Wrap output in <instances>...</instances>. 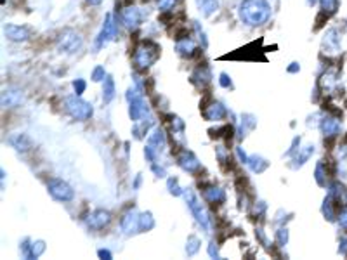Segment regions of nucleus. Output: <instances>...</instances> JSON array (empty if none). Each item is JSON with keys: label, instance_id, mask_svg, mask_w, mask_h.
<instances>
[{"label": "nucleus", "instance_id": "obj_38", "mask_svg": "<svg viewBox=\"0 0 347 260\" xmlns=\"http://www.w3.org/2000/svg\"><path fill=\"white\" fill-rule=\"evenodd\" d=\"M325 175H327V172H325V167H323V163H318L316 165V172H314V177H316V182L320 186H325L327 184V179H325Z\"/></svg>", "mask_w": 347, "mask_h": 260}, {"label": "nucleus", "instance_id": "obj_50", "mask_svg": "<svg viewBox=\"0 0 347 260\" xmlns=\"http://www.w3.org/2000/svg\"><path fill=\"white\" fill-rule=\"evenodd\" d=\"M141 184H142V175L138 174V175H136V179H134V182H132V189H134V191H138V189L141 188Z\"/></svg>", "mask_w": 347, "mask_h": 260}, {"label": "nucleus", "instance_id": "obj_47", "mask_svg": "<svg viewBox=\"0 0 347 260\" xmlns=\"http://www.w3.org/2000/svg\"><path fill=\"white\" fill-rule=\"evenodd\" d=\"M234 151H236V156H238V160H240L241 163H245V165H247V163H248V156H250V154H247V153H245V151H243V147H241V146H236V149H234Z\"/></svg>", "mask_w": 347, "mask_h": 260}, {"label": "nucleus", "instance_id": "obj_48", "mask_svg": "<svg viewBox=\"0 0 347 260\" xmlns=\"http://www.w3.org/2000/svg\"><path fill=\"white\" fill-rule=\"evenodd\" d=\"M97 257L103 260H113V254H111V250H108V248H99V250H97Z\"/></svg>", "mask_w": 347, "mask_h": 260}, {"label": "nucleus", "instance_id": "obj_49", "mask_svg": "<svg viewBox=\"0 0 347 260\" xmlns=\"http://www.w3.org/2000/svg\"><path fill=\"white\" fill-rule=\"evenodd\" d=\"M286 71L292 73V75H293V73H299V71H300V65H299V63H297V61L290 63V65L286 66Z\"/></svg>", "mask_w": 347, "mask_h": 260}, {"label": "nucleus", "instance_id": "obj_27", "mask_svg": "<svg viewBox=\"0 0 347 260\" xmlns=\"http://www.w3.org/2000/svg\"><path fill=\"white\" fill-rule=\"evenodd\" d=\"M200 248H202V240H200L198 236H195V234L188 236V240H186V248H184L186 255H188V257H195L200 252Z\"/></svg>", "mask_w": 347, "mask_h": 260}, {"label": "nucleus", "instance_id": "obj_18", "mask_svg": "<svg viewBox=\"0 0 347 260\" xmlns=\"http://www.w3.org/2000/svg\"><path fill=\"white\" fill-rule=\"evenodd\" d=\"M24 101V94L19 89H5L2 92V108H17Z\"/></svg>", "mask_w": 347, "mask_h": 260}, {"label": "nucleus", "instance_id": "obj_52", "mask_svg": "<svg viewBox=\"0 0 347 260\" xmlns=\"http://www.w3.org/2000/svg\"><path fill=\"white\" fill-rule=\"evenodd\" d=\"M87 3L89 5H99V3H103V0H87Z\"/></svg>", "mask_w": 347, "mask_h": 260}, {"label": "nucleus", "instance_id": "obj_16", "mask_svg": "<svg viewBox=\"0 0 347 260\" xmlns=\"http://www.w3.org/2000/svg\"><path fill=\"white\" fill-rule=\"evenodd\" d=\"M175 52H177L181 58H193V56L198 52V45L193 38L189 37H179L175 40Z\"/></svg>", "mask_w": 347, "mask_h": 260}, {"label": "nucleus", "instance_id": "obj_2", "mask_svg": "<svg viewBox=\"0 0 347 260\" xmlns=\"http://www.w3.org/2000/svg\"><path fill=\"white\" fill-rule=\"evenodd\" d=\"M65 113L68 115V117H71L73 120H76V122H87V120H90V118H92L94 108H92V104H90V103L83 101L82 96L73 94V96L65 97Z\"/></svg>", "mask_w": 347, "mask_h": 260}, {"label": "nucleus", "instance_id": "obj_51", "mask_svg": "<svg viewBox=\"0 0 347 260\" xmlns=\"http://www.w3.org/2000/svg\"><path fill=\"white\" fill-rule=\"evenodd\" d=\"M341 224H342V226H344V227H347V212H344V213H342Z\"/></svg>", "mask_w": 347, "mask_h": 260}, {"label": "nucleus", "instance_id": "obj_43", "mask_svg": "<svg viewBox=\"0 0 347 260\" xmlns=\"http://www.w3.org/2000/svg\"><path fill=\"white\" fill-rule=\"evenodd\" d=\"M219 85L222 87V89H233V80H231V76L227 75V73H220L219 75Z\"/></svg>", "mask_w": 347, "mask_h": 260}, {"label": "nucleus", "instance_id": "obj_4", "mask_svg": "<svg viewBox=\"0 0 347 260\" xmlns=\"http://www.w3.org/2000/svg\"><path fill=\"white\" fill-rule=\"evenodd\" d=\"M184 199H186V205H188L189 212H191V215L195 217V220L200 224V227H202L203 231H208L210 229V215H208V212L205 210V206L202 205L200 198L195 195V191L186 189V191H184Z\"/></svg>", "mask_w": 347, "mask_h": 260}, {"label": "nucleus", "instance_id": "obj_46", "mask_svg": "<svg viewBox=\"0 0 347 260\" xmlns=\"http://www.w3.org/2000/svg\"><path fill=\"white\" fill-rule=\"evenodd\" d=\"M255 236H257V240L261 241L264 247H269V240H268V236H266V233H264V229H262L261 226L255 229Z\"/></svg>", "mask_w": 347, "mask_h": 260}, {"label": "nucleus", "instance_id": "obj_6", "mask_svg": "<svg viewBox=\"0 0 347 260\" xmlns=\"http://www.w3.org/2000/svg\"><path fill=\"white\" fill-rule=\"evenodd\" d=\"M83 47V38L78 31L75 30H65L58 37V49L59 52L65 54H75Z\"/></svg>", "mask_w": 347, "mask_h": 260}, {"label": "nucleus", "instance_id": "obj_32", "mask_svg": "<svg viewBox=\"0 0 347 260\" xmlns=\"http://www.w3.org/2000/svg\"><path fill=\"white\" fill-rule=\"evenodd\" d=\"M241 127H243L245 130H254L255 127H257V118L254 117L252 113H243L241 115Z\"/></svg>", "mask_w": 347, "mask_h": 260}, {"label": "nucleus", "instance_id": "obj_5", "mask_svg": "<svg viewBox=\"0 0 347 260\" xmlns=\"http://www.w3.org/2000/svg\"><path fill=\"white\" fill-rule=\"evenodd\" d=\"M117 33H118V23L115 21L113 14L108 12L106 17H104L103 26H101L99 33H97V37H96V42H94V49H96V52L101 51L103 47H106V45L117 37Z\"/></svg>", "mask_w": 347, "mask_h": 260}, {"label": "nucleus", "instance_id": "obj_13", "mask_svg": "<svg viewBox=\"0 0 347 260\" xmlns=\"http://www.w3.org/2000/svg\"><path fill=\"white\" fill-rule=\"evenodd\" d=\"M227 115V110L220 101H212L208 106L203 108V118L208 122H220Z\"/></svg>", "mask_w": 347, "mask_h": 260}, {"label": "nucleus", "instance_id": "obj_53", "mask_svg": "<svg viewBox=\"0 0 347 260\" xmlns=\"http://www.w3.org/2000/svg\"><path fill=\"white\" fill-rule=\"evenodd\" d=\"M0 174H2V177H0V179H2V189H3V188H5V172L2 170Z\"/></svg>", "mask_w": 347, "mask_h": 260}, {"label": "nucleus", "instance_id": "obj_45", "mask_svg": "<svg viewBox=\"0 0 347 260\" xmlns=\"http://www.w3.org/2000/svg\"><path fill=\"white\" fill-rule=\"evenodd\" d=\"M207 252H208L210 259H220V255H219V247H217L215 241H210V243H208V248H207Z\"/></svg>", "mask_w": 347, "mask_h": 260}, {"label": "nucleus", "instance_id": "obj_8", "mask_svg": "<svg viewBox=\"0 0 347 260\" xmlns=\"http://www.w3.org/2000/svg\"><path fill=\"white\" fill-rule=\"evenodd\" d=\"M111 219H113V217H111V213L108 212V210L97 208L85 217V226L92 231H101V229H104V227L110 226Z\"/></svg>", "mask_w": 347, "mask_h": 260}, {"label": "nucleus", "instance_id": "obj_31", "mask_svg": "<svg viewBox=\"0 0 347 260\" xmlns=\"http://www.w3.org/2000/svg\"><path fill=\"white\" fill-rule=\"evenodd\" d=\"M337 129H339V125L335 124L332 118H325L323 122H321V130H323V133H325V137H330V135H335V132H337Z\"/></svg>", "mask_w": 347, "mask_h": 260}, {"label": "nucleus", "instance_id": "obj_28", "mask_svg": "<svg viewBox=\"0 0 347 260\" xmlns=\"http://www.w3.org/2000/svg\"><path fill=\"white\" fill-rule=\"evenodd\" d=\"M45 248H47V245H45L44 240H37V241H31L30 245V252H28V257L26 260H35L38 259L42 254L45 252Z\"/></svg>", "mask_w": 347, "mask_h": 260}, {"label": "nucleus", "instance_id": "obj_44", "mask_svg": "<svg viewBox=\"0 0 347 260\" xmlns=\"http://www.w3.org/2000/svg\"><path fill=\"white\" fill-rule=\"evenodd\" d=\"M151 172L155 174V177H158V179H163L167 175L165 167H163V165H158L156 161H155V163H151Z\"/></svg>", "mask_w": 347, "mask_h": 260}, {"label": "nucleus", "instance_id": "obj_3", "mask_svg": "<svg viewBox=\"0 0 347 260\" xmlns=\"http://www.w3.org/2000/svg\"><path fill=\"white\" fill-rule=\"evenodd\" d=\"M160 58V45L151 40H144L134 51V65L138 69H148Z\"/></svg>", "mask_w": 347, "mask_h": 260}, {"label": "nucleus", "instance_id": "obj_9", "mask_svg": "<svg viewBox=\"0 0 347 260\" xmlns=\"http://www.w3.org/2000/svg\"><path fill=\"white\" fill-rule=\"evenodd\" d=\"M142 19H144V12H142L141 7L136 5H129L122 10V23L127 30H136L142 24Z\"/></svg>", "mask_w": 347, "mask_h": 260}, {"label": "nucleus", "instance_id": "obj_42", "mask_svg": "<svg viewBox=\"0 0 347 260\" xmlns=\"http://www.w3.org/2000/svg\"><path fill=\"white\" fill-rule=\"evenodd\" d=\"M266 210H268V205H266V201H255L254 203V213L259 217V219H264Z\"/></svg>", "mask_w": 347, "mask_h": 260}, {"label": "nucleus", "instance_id": "obj_29", "mask_svg": "<svg viewBox=\"0 0 347 260\" xmlns=\"http://www.w3.org/2000/svg\"><path fill=\"white\" fill-rule=\"evenodd\" d=\"M167 189L172 196H184V188H181L179 184V179L177 177H169L167 179Z\"/></svg>", "mask_w": 347, "mask_h": 260}, {"label": "nucleus", "instance_id": "obj_41", "mask_svg": "<svg viewBox=\"0 0 347 260\" xmlns=\"http://www.w3.org/2000/svg\"><path fill=\"white\" fill-rule=\"evenodd\" d=\"M184 129H186L184 120H182L181 117H172V130H174V133H182V132H184Z\"/></svg>", "mask_w": 347, "mask_h": 260}, {"label": "nucleus", "instance_id": "obj_11", "mask_svg": "<svg viewBox=\"0 0 347 260\" xmlns=\"http://www.w3.org/2000/svg\"><path fill=\"white\" fill-rule=\"evenodd\" d=\"M120 229L124 234L131 236L134 233H139V212L136 208H129L120 219Z\"/></svg>", "mask_w": 347, "mask_h": 260}, {"label": "nucleus", "instance_id": "obj_40", "mask_svg": "<svg viewBox=\"0 0 347 260\" xmlns=\"http://www.w3.org/2000/svg\"><path fill=\"white\" fill-rule=\"evenodd\" d=\"M73 89H75V94H76V96H82V94L85 92V89H87V82H85L83 78L73 80Z\"/></svg>", "mask_w": 347, "mask_h": 260}, {"label": "nucleus", "instance_id": "obj_12", "mask_svg": "<svg viewBox=\"0 0 347 260\" xmlns=\"http://www.w3.org/2000/svg\"><path fill=\"white\" fill-rule=\"evenodd\" d=\"M129 117L132 122H139L142 118L149 117V108L144 101V96H139L129 103Z\"/></svg>", "mask_w": 347, "mask_h": 260}, {"label": "nucleus", "instance_id": "obj_10", "mask_svg": "<svg viewBox=\"0 0 347 260\" xmlns=\"http://www.w3.org/2000/svg\"><path fill=\"white\" fill-rule=\"evenodd\" d=\"M177 165L181 170L188 172V174H196V172L202 170V163H200V160L196 158V154L188 149H182L181 153L177 154Z\"/></svg>", "mask_w": 347, "mask_h": 260}, {"label": "nucleus", "instance_id": "obj_33", "mask_svg": "<svg viewBox=\"0 0 347 260\" xmlns=\"http://www.w3.org/2000/svg\"><path fill=\"white\" fill-rule=\"evenodd\" d=\"M320 5H321V10H323L327 16L334 14L339 7V0H320Z\"/></svg>", "mask_w": 347, "mask_h": 260}, {"label": "nucleus", "instance_id": "obj_26", "mask_svg": "<svg viewBox=\"0 0 347 260\" xmlns=\"http://www.w3.org/2000/svg\"><path fill=\"white\" fill-rule=\"evenodd\" d=\"M155 226H156V222L151 212L139 213V233H149Z\"/></svg>", "mask_w": 347, "mask_h": 260}, {"label": "nucleus", "instance_id": "obj_34", "mask_svg": "<svg viewBox=\"0 0 347 260\" xmlns=\"http://www.w3.org/2000/svg\"><path fill=\"white\" fill-rule=\"evenodd\" d=\"M177 5V0H156V7H158L160 12H170L174 7Z\"/></svg>", "mask_w": 347, "mask_h": 260}, {"label": "nucleus", "instance_id": "obj_21", "mask_svg": "<svg viewBox=\"0 0 347 260\" xmlns=\"http://www.w3.org/2000/svg\"><path fill=\"white\" fill-rule=\"evenodd\" d=\"M148 144H151L155 149L162 151L167 147V133L163 132L162 127H155L151 130V133H149L148 137Z\"/></svg>", "mask_w": 347, "mask_h": 260}, {"label": "nucleus", "instance_id": "obj_23", "mask_svg": "<svg viewBox=\"0 0 347 260\" xmlns=\"http://www.w3.org/2000/svg\"><path fill=\"white\" fill-rule=\"evenodd\" d=\"M248 168H250L254 174H262V172L268 170L269 167V161L266 160L264 156H261V154H250L248 156Z\"/></svg>", "mask_w": 347, "mask_h": 260}, {"label": "nucleus", "instance_id": "obj_20", "mask_svg": "<svg viewBox=\"0 0 347 260\" xmlns=\"http://www.w3.org/2000/svg\"><path fill=\"white\" fill-rule=\"evenodd\" d=\"M313 153H314V146H313V144L306 146L304 149H299L292 156V163H290V168H292V170H299V168L302 167V165L306 163L307 160H309V156Z\"/></svg>", "mask_w": 347, "mask_h": 260}, {"label": "nucleus", "instance_id": "obj_54", "mask_svg": "<svg viewBox=\"0 0 347 260\" xmlns=\"http://www.w3.org/2000/svg\"><path fill=\"white\" fill-rule=\"evenodd\" d=\"M316 2H318V0H307V5H314Z\"/></svg>", "mask_w": 347, "mask_h": 260}, {"label": "nucleus", "instance_id": "obj_14", "mask_svg": "<svg viewBox=\"0 0 347 260\" xmlns=\"http://www.w3.org/2000/svg\"><path fill=\"white\" fill-rule=\"evenodd\" d=\"M189 82L195 87H198V89H205V87L212 82V71H210V68L207 65L198 66V68L191 73V76H189Z\"/></svg>", "mask_w": 347, "mask_h": 260}, {"label": "nucleus", "instance_id": "obj_17", "mask_svg": "<svg viewBox=\"0 0 347 260\" xmlns=\"http://www.w3.org/2000/svg\"><path fill=\"white\" fill-rule=\"evenodd\" d=\"M203 199L210 205H222L226 203V191L220 186H207L203 189Z\"/></svg>", "mask_w": 347, "mask_h": 260}, {"label": "nucleus", "instance_id": "obj_15", "mask_svg": "<svg viewBox=\"0 0 347 260\" xmlns=\"http://www.w3.org/2000/svg\"><path fill=\"white\" fill-rule=\"evenodd\" d=\"M3 33H5L7 40L17 42V44L26 42L30 38V30L26 26H19V24H10V23L5 24L3 26Z\"/></svg>", "mask_w": 347, "mask_h": 260}, {"label": "nucleus", "instance_id": "obj_7", "mask_svg": "<svg viewBox=\"0 0 347 260\" xmlns=\"http://www.w3.org/2000/svg\"><path fill=\"white\" fill-rule=\"evenodd\" d=\"M47 191L56 201H61V203H68L75 198V191H73L71 186L66 181L58 179V177L51 179V181L47 182Z\"/></svg>", "mask_w": 347, "mask_h": 260}, {"label": "nucleus", "instance_id": "obj_24", "mask_svg": "<svg viewBox=\"0 0 347 260\" xmlns=\"http://www.w3.org/2000/svg\"><path fill=\"white\" fill-rule=\"evenodd\" d=\"M117 96V85H115V80L111 75H108L103 82V101L106 104H110L111 101Z\"/></svg>", "mask_w": 347, "mask_h": 260}, {"label": "nucleus", "instance_id": "obj_39", "mask_svg": "<svg viewBox=\"0 0 347 260\" xmlns=\"http://www.w3.org/2000/svg\"><path fill=\"white\" fill-rule=\"evenodd\" d=\"M300 140H302V139H300L299 135H295V137H293L292 144H290V149H288V151H286V153H285V156H286V158H292L293 154H295L297 151L300 149Z\"/></svg>", "mask_w": 347, "mask_h": 260}, {"label": "nucleus", "instance_id": "obj_36", "mask_svg": "<svg viewBox=\"0 0 347 260\" xmlns=\"http://www.w3.org/2000/svg\"><path fill=\"white\" fill-rule=\"evenodd\" d=\"M290 219H292V213L285 212V210H278V212H276V217H275V220H273V222H275L276 226H285V222H288Z\"/></svg>", "mask_w": 347, "mask_h": 260}, {"label": "nucleus", "instance_id": "obj_22", "mask_svg": "<svg viewBox=\"0 0 347 260\" xmlns=\"http://www.w3.org/2000/svg\"><path fill=\"white\" fill-rule=\"evenodd\" d=\"M195 2H196V7H198L200 14H202L203 17L213 16L220 7L219 0H195Z\"/></svg>", "mask_w": 347, "mask_h": 260}, {"label": "nucleus", "instance_id": "obj_25", "mask_svg": "<svg viewBox=\"0 0 347 260\" xmlns=\"http://www.w3.org/2000/svg\"><path fill=\"white\" fill-rule=\"evenodd\" d=\"M339 49V37L337 30H328L323 37V52H332Z\"/></svg>", "mask_w": 347, "mask_h": 260}, {"label": "nucleus", "instance_id": "obj_35", "mask_svg": "<svg viewBox=\"0 0 347 260\" xmlns=\"http://www.w3.org/2000/svg\"><path fill=\"white\" fill-rule=\"evenodd\" d=\"M108 76L106 69H104V66H96V68L92 69V73H90V78H92V82H104V78Z\"/></svg>", "mask_w": 347, "mask_h": 260}, {"label": "nucleus", "instance_id": "obj_19", "mask_svg": "<svg viewBox=\"0 0 347 260\" xmlns=\"http://www.w3.org/2000/svg\"><path fill=\"white\" fill-rule=\"evenodd\" d=\"M9 144L19 153H28L33 147V142H31V139L26 133H12L9 137Z\"/></svg>", "mask_w": 347, "mask_h": 260}, {"label": "nucleus", "instance_id": "obj_37", "mask_svg": "<svg viewBox=\"0 0 347 260\" xmlns=\"http://www.w3.org/2000/svg\"><path fill=\"white\" fill-rule=\"evenodd\" d=\"M193 26H195L196 35H198L200 42H202V47H203V49H207V47H208V40H207V35H205V31H203V28L200 26L198 21H193Z\"/></svg>", "mask_w": 347, "mask_h": 260}, {"label": "nucleus", "instance_id": "obj_30", "mask_svg": "<svg viewBox=\"0 0 347 260\" xmlns=\"http://www.w3.org/2000/svg\"><path fill=\"white\" fill-rule=\"evenodd\" d=\"M275 238H276V243H278V247H286L288 245V240H290V233H288V229H286L285 226H278V229H276V234H275Z\"/></svg>", "mask_w": 347, "mask_h": 260}, {"label": "nucleus", "instance_id": "obj_1", "mask_svg": "<svg viewBox=\"0 0 347 260\" xmlns=\"http://www.w3.org/2000/svg\"><path fill=\"white\" fill-rule=\"evenodd\" d=\"M273 16V7L268 0H241L238 5V17L245 26H264Z\"/></svg>", "mask_w": 347, "mask_h": 260}]
</instances>
